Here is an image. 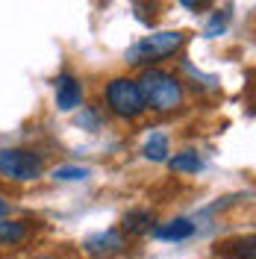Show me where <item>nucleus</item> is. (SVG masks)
Instances as JSON below:
<instances>
[{
    "label": "nucleus",
    "instance_id": "1",
    "mask_svg": "<svg viewBox=\"0 0 256 259\" xmlns=\"http://www.w3.org/2000/svg\"><path fill=\"white\" fill-rule=\"evenodd\" d=\"M139 89H142V97H144V106L153 109V112H174L183 106V82L177 80L174 74L162 71V68H147L142 74Z\"/></svg>",
    "mask_w": 256,
    "mask_h": 259
},
{
    "label": "nucleus",
    "instance_id": "2",
    "mask_svg": "<svg viewBox=\"0 0 256 259\" xmlns=\"http://www.w3.org/2000/svg\"><path fill=\"white\" fill-rule=\"evenodd\" d=\"M186 35L177 30H165V32H153L142 41H136L127 50V62L130 65H150V62H162L168 56H174L177 50L183 48Z\"/></svg>",
    "mask_w": 256,
    "mask_h": 259
},
{
    "label": "nucleus",
    "instance_id": "3",
    "mask_svg": "<svg viewBox=\"0 0 256 259\" xmlns=\"http://www.w3.org/2000/svg\"><path fill=\"white\" fill-rule=\"evenodd\" d=\"M45 174V159L24 147H0V177L15 183H32Z\"/></svg>",
    "mask_w": 256,
    "mask_h": 259
},
{
    "label": "nucleus",
    "instance_id": "4",
    "mask_svg": "<svg viewBox=\"0 0 256 259\" xmlns=\"http://www.w3.org/2000/svg\"><path fill=\"white\" fill-rule=\"evenodd\" d=\"M106 106L112 109V115L130 118V121L139 118V115L147 109L139 82L127 80V77H115V80H109V85H106Z\"/></svg>",
    "mask_w": 256,
    "mask_h": 259
},
{
    "label": "nucleus",
    "instance_id": "5",
    "mask_svg": "<svg viewBox=\"0 0 256 259\" xmlns=\"http://www.w3.org/2000/svg\"><path fill=\"white\" fill-rule=\"evenodd\" d=\"M127 247V239L121 230H103V233H95L82 242V250L95 259H109V256H118L121 250Z\"/></svg>",
    "mask_w": 256,
    "mask_h": 259
},
{
    "label": "nucleus",
    "instance_id": "6",
    "mask_svg": "<svg viewBox=\"0 0 256 259\" xmlns=\"http://www.w3.org/2000/svg\"><path fill=\"white\" fill-rule=\"evenodd\" d=\"M82 103V85L74 74H59L56 77V106L62 112H74Z\"/></svg>",
    "mask_w": 256,
    "mask_h": 259
},
{
    "label": "nucleus",
    "instance_id": "7",
    "mask_svg": "<svg viewBox=\"0 0 256 259\" xmlns=\"http://www.w3.org/2000/svg\"><path fill=\"white\" fill-rule=\"evenodd\" d=\"M153 227H156V215H153V209H144V206L124 212V218H121V233H127V236H147Z\"/></svg>",
    "mask_w": 256,
    "mask_h": 259
},
{
    "label": "nucleus",
    "instance_id": "8",
    "mask_svg": "<svg viewBox=\"0 0 256 259\" xmlns=\"http://www.w3.org/2000/svg\"><path fill=\"white\" fill-rule=\"evenodd\" d=\"M159 242H186L194 236V224L189 218H174V221H165V224L153 227L150 230Z\"/></svg>",
    "mask_w": 256,
    "mask_h": 259
},
{
    "label": "nucleus",
    "instance_id": "9",
    "mask_svg": "<svg viewBox=\"0 0 256 259\" xmlns=\"http://www.w3.org/2000/svg\"><path fill=\"white\" fill-rule=\"evenodd\" d=\"M30 236V224L27 221H3L0 218V244L12 247V244H21Z\"/></svg>",
    "mask_w": 256,
    "mask_h": 259
},
{
    "label": "nucleus",
    "instance_id": "10",
    "mask_svg": "<svg viewBox=\"0 0 256 259\" xmlns=\"http://www.w3.org/2000/svg\"><path fill=\"white\" fill-rule=\"evenodd\" d=\"M144 159H150V162H165L168 159V136L165 133H150L147 136V142H144Z\"/></svg>",
    "mask_w": 256,
    "mask_h": 259
},
{
    "label": "nucleus",
    "instance_id": "11",
    "mask_svg": "<svg viewBox=\"0 0 256 259\" xmlns=\"http://www.w3.org/2000/svg\"><path fill=\"white\" fill-rule=\"evenodd\" d=\"M165 162L177 174H197L203 168V162H200V156L194 150H183V153H177V156H171V159H165Z\"/></svg>",
    "mask_w": 256,
    "mask_h": 259
},
{
    "label": "nucleus",
    "instance_id": "12",
    "mask_svg": "<svg viewBox=\"0 0 256 259\" xmlns=\"http://www.w3.org/2000/svg\"><path fill=\"white\" fill-rule=\"evenodd\" d=\"M221 253L227 256H236V259H253L256 250H253V239L247 236V239H236V242H227L221 244Z\"/></svg>",
    "mask_w": 256,
    "mask_h": 259
},
{
    "label": "nucleus",
    "instance_id": "13",
    "mask_svg": "<svg viewBox=\"0 0 256 259\" xmlns=\"http://www.w3.org/2000/svg\"><path fill=\"white\" fill-rule=\"evenodd\" d=\"M89 177V168H80V165H59L53 168V180L59 183H74V180H86Z\"/></svg>",
    "mask_w": 256,
    "mask_h": 259
},
{
    "label": "nucleus",
    "instance_id": "14",
    "mask_svg": "<svg viewBox=\"0 0 256 259\" xmlns=\"http://www.w3.org/2000/svg\"><path fill=\"white\" fill-rule=\"evenodd\" d=\"M227 24H230V12H227V9H221V12H215V15H212V21L206 24L203 35H206V38H218V35L227 30Z\"/></svg>",
    "mask_w": 256,
    "mask_h": 259
},
{
    "label": "nucleus",
    "instance_id": "15",
    "mask_svg": "<svg viewBox=\"0 0 256 259\" xmlns=\"http://www.w3.org/2000/svg\"><path fill=\"white\" fill-rule=\"evenodd\" d=\"M177 3H180V6H186L189 12H203L212 0H177Z\"/></svg>",
    "mask_w": 256,
    "mask_h": 259
},
{
    "label": "nucleus",
    "instance_id": "16",
    "mask_svg": "<svg viewBox=\"0 0 256 259\" xmlns=\"http://www.w3.org/2000/svg\"><path fill=\"white\" fill-rule=\"evenodd\" d=\"M80 124H89V127L95 130V127H97V118H95V115H92V112H89V115H86V118H80Z\"/></svg>",
    "mask_w": 256,
    "mask_h": 259
},
{
    "label": "nucleus",
    "instance_id": "17",
    "mask_svg": "<svg viewBox=\"0 0 256 259\" xmlns=\"http://www.w3.org/2000/svg\"><path fill=\"white\" fill-rule=\"evenodd\" d=\"M6 215H9V203L0 197V218H6Z\"/></svg>",
    "mask_w": 256,
    "mask_h": 259
},
{
    "label": "nucleus",
    "instance_id": "18",
    "mask_svg": "<svg viewBox=\"0 0 256 259\" xmlns=\"http://www.w3.org/2000/svg\"><path fill=\"white\" fill-rule=\"evenodd\" d=\"M35 259H50V256H35Z\"/></svg>",
    "mask_w": 256,
    "mask_h": 259
}]
</instances>
